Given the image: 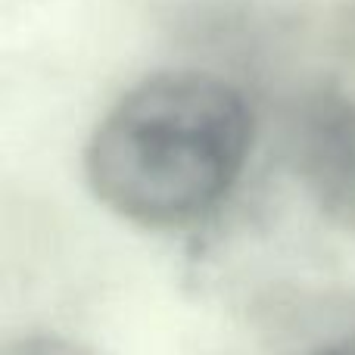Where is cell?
I'll use <instances>...</instances> for the list:
<instances>
[{
	"label": "cell",
	"mask_w": 355,
	"mask_h": 355,
	"mask_svg": "<svg viewBox=\"0 0 355 355\" xmlns=\"http://www.w3.org/2000/svg\"><path fill=\"white\" fill-rule=\"evenodd\" d=\"M256 119L243 87L202 69L137 81L85 147L94 200L147 231H181L215 212L252 153Z\"/></svg>",
	"instance_id": "cell-1"
},
{
	"label": "cell",
	"mask_w": 355,
	"mask_h": 355,
	"mask_svg": "<svg viewBox=\"0 0 355 355\" xmlns=\"http://www.w3.org/2000/svg\"><path fill=\"white\" fill-rule=\"evenodd\" d=\"M327 44L334 53L355 62V0H340L327 19Z\"/></svg>",
	"instance_id": "cell-4"
},
{
	"label": "cell",
	"mask_w": 355,
	"mask_h": 355,
	"mask_svg": "<svg viewBox=\"0 0 355 355\" xmlns=\"http://www.w3.org/2000/svg\"><path fill=\"white\" fill-rule=\"evenodd\" d=\"M312 355H355V337L337 340V343H327V346H321V349H315Z\"/></svg>",
	"instance_id": "cell-5"
},
{
	"label": "cell",
	"mask_w": 355,
	"mask_h": 355,
	"mask_svg": "<svg viewBox=\"0 0 355 355\" xmlns=\"http://www.w3.org/2000/svg\"><path fill=\"white\" fill-rule=\"evenodd\" d=\"M290 159L321 215L355 237V100L340 91L302 100L290 131Z\"/></svg>",
	"instance_id": "cell-2"
},
{
	"label": "cell",
	"mask_w": 355,
	"mask_h": 355,
	"mask_svg": "<svg viewBox=\"0 0 355 355\" xmlns=\"http://www.w3.org/2000/svg\"><path fill=\"white\" fill-rule=\"evenodd\" d=\"M3 355H97V352L72 337H62V334H25V337L12 340L3 349Z\"/></svg>",
	"instance_id": "cell-3"
}]
</instances>
